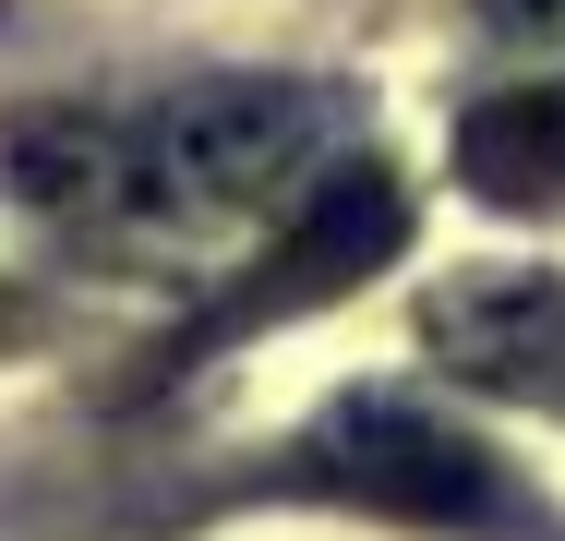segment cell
Wrapping results in <instances>:
<instances>
[{
    "instance_id": "obj_3",
    "label": "cell",
    "mask_w": 565,
    "mask_h": 541,
    "mask_svg": "<svg viewBox=\"0 0 565 541\" xmlns=\"http://www.w3.org/2000/svg\"><path fill=\"white\" fill-rule=\"evenodd\" d=\"M326 494L349 506H385V518H422V530H505L518 518V494H505V469L446 433L434 410H338V422L313 433V457H301Z\"/></svg>"
},
{
    "instance_id": "obj_4",
    "label": "cell",
    "mask_w": 565,
    "mask_h": 541,
    "mask_svg": "<svg viewBox=\"0 0 565 541\" xmlns=\"http://www.w3.org/2000/svg\"><path fill=\"white\" fill-rule=\"evenodd\" d=\"M434 349L493 373V385H530V397H565V277L542 265H493L434 301Z\"/></svg>"
},
{
    "instance_id": "obj_5",
    "label": "cell",
    "mask_w": 565,
    "mask_h": 541,
    "mask_svg": "<svg viewBox=\"0 0 565 541\" xmlns=\"http://www.w3.org/2000/svg\"><path fill=\"white\" fill-rule=\"evenodd\" d=\"M457 181L493 216H565V85H505L457 120Z\"/></svg>"
},
{
    "instance_id": "obj_6",
    "label": "cell",
    "mask_w": 565,
    "mask_h": 541,
    "mask_svg": "<svg viewBox=\"0 0 565 541\" xmlns=\"http://www.w3.org/2000/svg\"><path fill=\"white\" fill-rule=\"evenodd\" d=\"M481 24H505V36H565V0H481Z\"/></svg>"
},
{
    "instance_id": "obj_1",
    "label": "cell",
    "mask_w": 565,
    "mask_h": 541,
    "mask_svg": "<svg viewBox=\"0 0 565 541\" xmlns=\"http://www.w3.org/2000/svg\"><path fill=\"white\" fill-rule=\"evenodd\" d=\"M313 97L301 85H205L169 108H36L0 132V169L24 205L61 216H132V229H217L253 216L301 157H313Z\"/></svg>"
},
{
    "instance_id": "obj_2",
    "label": "cell",
    "mask_w": 565,
    "mask_h": 541,
    "mask_svg": "<svg viewBox=\"0 0 565 541\" xmlns=\"http://www.w3.org/2000/svg\"><path fill=\"white\" fill-rule=\"evenodd\" d=\"M397 253H409V181H397L385 157H349V169H326V181L301 193V216L277 229V253H265L169 361H205L217 337H265V325H289V314H326L361 277H385Z\"/></svg>"
}]
</instances>
